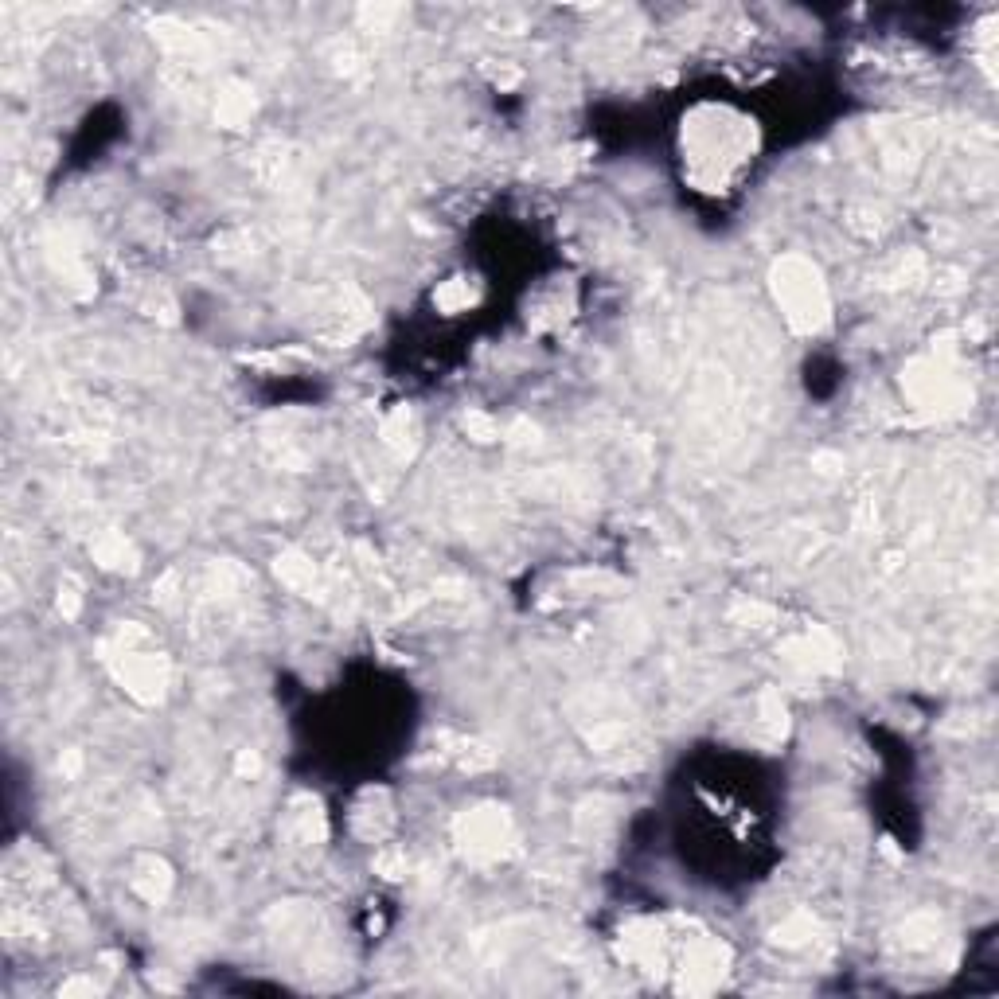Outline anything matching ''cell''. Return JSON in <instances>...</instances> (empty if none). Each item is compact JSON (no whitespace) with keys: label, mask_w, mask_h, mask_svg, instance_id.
<instances>
[{"label":"cell","mask_w":999,"mask_h":999,"mask_svg":"<svg viewBox=\"0 0 999 999\" xmlns=\"http://www.w3.org/2000/svg\"><path fill=\"white\" fill-rule=\"evenodd\" d=\"M773 293H777V305L785 309V320L797 328V332H820L828 324V289H824V278L820 270L800 258V254H789L773 266Z\"/></svg>","instance_id":"6da1fadb"},{"label":"cell","mask_w":999,"mask_h":999,"mask_svg":"<svg viewBox=\"0 0 999 999\" xmlns=\"http://www.w3.org/2000/svg\"><path fill=\"white\" fill-rule=\"evenodd\" d=\"M453 840H457L465 859H473V863H496V859H504L512 851L516 832H512V820H508L504 808L484 804V808H473V812L457 816Z\"/></svg>","instance_id":"7a4b0ae2"},{"label":"cell","mask_w":999,"mask_h":999,"mask_svg":"<svg viewBox=\"0 0 999 999\" xmlns=\"http://www.w3.org/2000/svg\"><path fill=\"white\" fill-rule=\"evenodd\" d=\"M118 680L125 683V691L141 703H157L168 687V660L160 652H137V648H121L118 664H114Z\"/></svg>","instance_id":"3957f363"},{"label":"cell","mask_w":999,"mask_h":999,"mask_svg":"<svg viewBox=\"0 0 999 999\" xmlns=\"http://www.w3.org/2000/svg\"><path fill=\"white\" fill-rule=\"evenodd\" d=\"M90 551H94L98 566H106V570H137V562H141L137 547H133L121 531H106V535H98Z\"/></svg>","instance_id":"277c9868"},{"label":"cell","mask_w":999,"mask_h":999,"mask_svg":"<svg viewBox=\"0 0 999 999\" xmlns=\"http://www.w3.org/2000/svg\"><path fill=\"white\" fill-rule=\"evenodd\" d=\"M254 114V98H250V90L242 86V82H227L223 86V94H219V125H227V129H242L246 121Z\"/></svg>","instance_id":"5b68a950"},{"label":"cell","mask_w":999,"mask_h":999,"mask_svg":"<svg viewBox=\"0 0 999 999\" xmlns=\"http://www.w3.org/2000/svg\"><path fill=\"white\" fill-rule=\"evenodd\" d=\"M289 824H293L297 843H313V847H317V843L324 840V812H320V804L313 797H301L293 804Z\"/></svg>","instance_id":"8992f818"},{"label":"cell","mask_w":999,"mask_h":999,"mask_svg":"<svg viewBox=\"0 0 999 999\" xmlns=\"http://www.w3.org/2000/svg\"><path fill=\"white\" fill-rule=\"evenodd\" d=\"M278 578L289 586V590H301V594H317V566L305 559V555H297V551H289V555H281L278 559Z\"/></svg>","instance_id":"52a82bcc"},{"label":"cell","mask_w":999,"mask_h":999,"mask_svg":"<svg viewBox=\"0 0 999 999\" xmlns=\"http://www.w3.org/2000/svg\"><path fill=\"white\" fill-rule=\"evenodd\" d=\"M168 886H172V875H168V867L164 863H157V859H149L145 863V871L141 875H133V890L149 902V906H157V902H164V894H168Z\"/></svg>","instance_id":"ba28073f"},{"label":"cell","mask_w":999,"mask_h":999,"mask_svg":"<svg viewBox=\"0 0 999 999\" xmlns=\"http://www.w3.org/2000/svg\"><path fill=\"white\" fill-rule=\"evenodd\" d=\"M418 438V430H414V418L406 414V410H395L387 422H383V441L395 449V453H406L410 445Z\"/></svg>","instance_id":"9c48e42d"},{"label":"cell","mask_w":999,"mask_h":999,"mask_svg":"<svg viewBox=\"0 0 999 999\" xmlns=\"http://www.w3.org/2000/svg\"><path fill=\"white\" fill-rule=\"evenodd\" d=\"M812 933H816V921L808 918V914H793V918L773 933V941L785 945V949H797V945H808V941H812Z\"/></svg>","instance_id":"30bf717a"},{"label":"cell","mask_w":999,"mask_h":999,"mask_svg":"<svg viewBox=\"0 0 999 999\" xmlns=\"http://www.w3.org/2000/svg\"><path fill=\"white\" fill-rule=\"evenodd\" d=\"M434 301H438V309H445V313H457V309H465V305L473 301V289H469L461 278L445 281L438 293H434Z\"/></svg>","instance_id":"8fae6325"},{"label":"cell","mask_w":999,"mask_h":999,"mask_svg":"<svg viewBox=\"0 0 999 999\" xmlns=\"http://www.w3.org/2000/svg\"><path fill=\"white\" fill-rule=\"evenodd\" d=\"M461 426H465V434H469L473 441H500L504 438L500 422H492V418H488V414H480V410H469Z\"/></svg>","instance_id":"7c38bea8"},{"label":"cell","mask_w":999,"mask_h":999,"mask_svg":"<svg viewBox=\"0 0 999 999\" xmlns=\"http://www.w3.org/2000/svg\"><path fill=\"white\" fill-rule=\"evenodd\" d=\"M375 871H379L383 879H402V875H406V855H402V851H383V855L375 859Z\"/></svg>","instance_id":"4fadbf2b"},{"label":"cell","mask_w":999,"mask_h":999,"mask_svg":"<svg viewBox=\"0 0 999 999\" xmlns=\"http://www.w3.org/2000/svg\"><path fill=\"white\" fill-rule=\"evenodd\" d=\"M79 605H82L79 586L67 582V590H59V613H63V617H79Z\"/></svg>","instance_id":"5bb4252c"}]
</instances>
